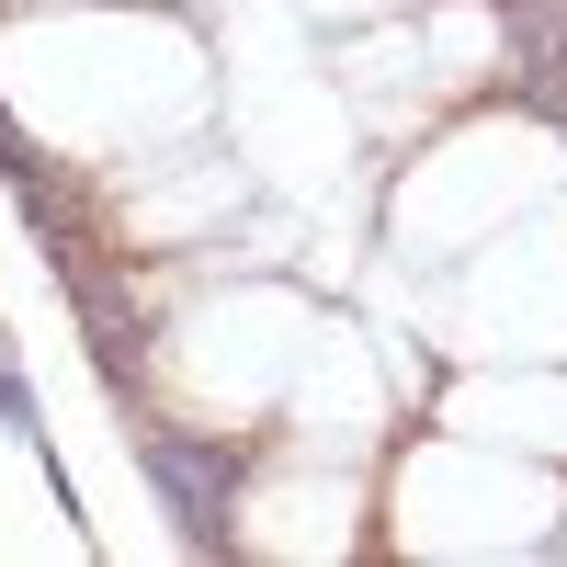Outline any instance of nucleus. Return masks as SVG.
<instances>
[{
	"label": "nucleus",
	"mask_w": 567,
	"mask_h": 567,
	"mask_svg": "<svg viewBox=\"0 0 567 567\" xmlns=\"http://www.w3.org/2000/svg\"><path fill=\"white\" fill-rule=\"evenodd\" d=\"M148 488H159V511L182 523V545H227V499H239V454H216V443H148Z\"/></svg>",
	"instance_id": "f257e3e1"
},
{
	"label": "nucleus",
	"mask_w": 567,
	"mask_h": 567,
	"mask_svg": "<svg viewBox=\"0 0 567 567\" xmlns=\"http://www.w3.org/2000/svg\"><path fill=\"white\" fill-rule=\"evenodd\" d=\"M0 420H12V432L45 454V420H34V386H23V374H12V352H0Z\"/></svg>",
	"instance_id": "f03ea898"
}]
</instances>
